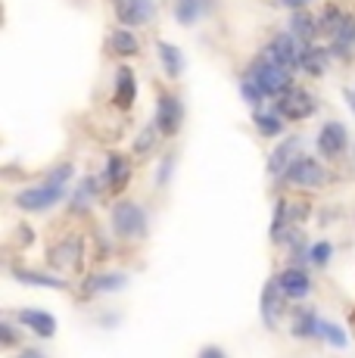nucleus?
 <instances>
[{
	"label": "nucleus",
	"instance_id": "f257e3e1",
	"mask_svg": "<svg viewBox=\"0 0 355 358\" xmlns=\"http://www.w3.org/2000/svg\"><path fill=\"white\" fill-rule=\"evenodd\" d=\"M44 262H47V268L66 274V278L85 274L87 262H91V234L81 228H66L63 234H57V237L47 243Z\"/></svg>",
	"mask_w": 355,
	"mask_h": 358
},
{
	"label": "nucleus",
	"instance_id": "f03ea898",
	"mask_svg": "<svg viewBox=\"0 0 355 358\" xmlns=\"http://www.w3.org/2000/svg\"><path fill=\"white\" fill-rule=\"evenodd\" d=\"M106 224L125 250L128 246H140L150 237V209L134 196H119L109 203Z\"/></svg>",
	"mask_w": 355,
	"mask_h": 358
},
{
	"label": "nucleus",
	"instance_id": "7ed1b4c3",
	"mask_svg": "<svg viewBox=\"0 0 355 358\" xmlns=\"http://www.w3.org/2000/svg\"><path fill=\"white\" fill-rule=\"evenodd\" d=\"M69 190L66 184H57L50 181V178L41 175V181L35 184H22V187L16 190V194L10 196V203L16 206L19 212H25V215H44V212H53L57 206H66V199H69Z\"/></svg>",
	"mask_w": 355,
	"mask_h": 358
},
{
	"label": "nucleus",
	"instance_id": "20e7f679",
	"mask_svg": "<svg viewBox=\"0 0 355 358\" xmlns=\"http://www.w3.org/2000/svg\"><path fill=\"white\" fill-rule=\"evenodd\" d=\"M337 181L331 169L324 165V159L318 156H309V153H299L293 165L281 175L277 187L281 190H303V194H312V190H324Z\"/></svg>",
	"mask_w": 355,
	"mask_h": 358
},
{
	"label": "nucleus",
	"instance_id": "39448f33",
	"mask_svg": "<svg viewBox=\"0 0 355 358\" xmlns=\"http://www.w3.org/2000/svg\"><path fill=\"white\" fill-rule=\"evenodd\" d=\"M131 284V274L122 271V268H91V271L81 274V280L75 284V302L78 306H91V302H100L106 299V296H115L122 293L125 287Z\"/></svg>",
	"mask_w": 355,
	"mask_h": 358
},
{
	"label": "nucleus",
	"instance_id": "423d86ee",
	"mask_svg": "<svg viewBox=\"0 0 355 358\" xmlns=\"http://www.w3.org/2000/svg\"><path fill=\"white\" fill-rule=\"evenodd\" d=\"M6 278L16 280L22 287H35V290H57V293H72L75 280L66 274L53 271V268H35V265H16L6 256Z\"/></svg>",
	"mask_w": 355,
	"mask_h": 358
},
{
	"label": "nucleus",
	"instance_id": "0eeeda50",
	"mask_svg": "<svg viewBox=\"0 0 355 358\" xmlns=\"http://www.w3.org/2000/svg\"><path fill=\"white\" fill-rule=\"evenodd\" d=\"M103 196H106L103 178L81 175L78 184L69 190V199H66V218H69V222H85V218H91L94 206H97Z\"/></svg>",
	"mask_w": 355,
	"mask_h": 358
},
{
	"label": "nucleus",
	"instance_id": "6e6552de",
	"mask_svg": "<svg viewBox=\"0 0 355 358\" xmlns=\"http://www.w3.org/2000/svg\"><path fill=\"white\" fill-rule=\"evenodd\" d=\"M247 75H252V78L259 81V87L265 91V97H268V100H277L287 87H293V72H290V69L271 63L265 53H259V57L247 66Z\"/></svg>",
	"mask_w": 355,
	"mask_h": 358
},
{
	"label": "nucleus",
	"instance_id": "1a4fd4ad",
	"mask_svg": "<svg viewBox=\"0 0 355 358\" xmlns=\"http://www.w3.org/2000/svg\"><path fill=\"white\" fill-rule=\"evenodd\" d=\"M100 178H103V187H106L109 199L125 196L128 187H131V181H134V156L119 153V150H109Z\"/></svg>",
	"mask_w": 355,
	"mask_h": 358
},
{
	"label": "nucleus",
	"instance_id": "9d476101",
	"mask_svg": "<svg viewBox=\"0 0 355 358\" xmlns=\"http://www.w3.org/2000/svg\"><path fill=\"white\" fill-rule=\"evenodd\" d=\"M349 147H352V134H349V128H346L343 122L327 119L324 125L318 128V134H315V150H318V156H321L324 162H340V159H346V156H349Z\"/></svg>",
	"mask_w": 355,
	"mask_h": 358
},
{
	"label": "nucleus",
	"instance_id": "9b49d317",
	"mask_svg": "<svg viewBox=\"0 0 355 358\" xmlns=\"http://www.w3.org/2000/svg\"><path fill=\"white\" fill-rule=\"evenodd\" d=\"M293 302L281 293V284H277V274H271L268 280L262 284V293H259V318H262L265 330H277L281 321L287 318Z\"/></svg>",
	"mask_w": 355,
	"mask_h": 358
},
{
	"label": "nucleus",
	"instance_id": "f8f14e48",
	"mask_svg": "<svg viewBox=\"0 0 355 358\" xmlns=\"http://www.w3.org/2000/svg\"><path fill=\"white\" fill-rule=\"evenodd\" d=\"M275 106H277V113H281L287 122H305V119H312V115L318 113V97H315L312 87L293 85L275 100Z\"/></svg>",
	"mask_w": 355,
	"mask_h": 358
},
{
	"label": "nucleus",
	"instance_id": "ddd939ff",
	"mask_svg": "<svg viewBox=\"0 0 355 358\" xmlns=\"http://www.w3.org/2000/svg\"><path fill=\"white\" fill-rule=\"evenodd\" d=\"M184 100L175 91H159L153 106V122L162 131V137H178V131L184 128Z\"/></svg>",
	"mask_w": 355,
	"mask_h": 358
},
{
	"label": "nucleus",
	"instance_id": "4468645a",
	"mask_svg": "<svg viewBox=\"0 0 355 358\" xmlns=\"http://www.w3.org/2000/svg\"><path fill=\"white\" fill-rule=\"evenodd\" d=\"M321 318H324V315H321L315 306H309V302H293L290 312H287L290 336L293 340H303V343H318Z\"/></svg>",
	"mask_w": 355,
	"mask_h": 358
},
{
	"label": "nucleus",
	"instance_id": "2eb2a0df",
	"mask_svg": "<svg viewBox=\"0 0 355 358\" xmlns=\"http://www.w3.org/2000/svg\"><path fill=\"white\" fill-rule=\"evenodd\" d=\"M262 53L271 59V63L290 69V72H299V59H303V44L293 38L290 31H277L265 41Z\"/></svg>",
	"mask_w": 355,
	"mask_h": 358
},
{
	"label": "nucleus",
	"instance_id": "dca6fc26",
	"mask_svg": "<svg viewBox=\"0 0 355 358\" xmlns=\"http://www.w3.org/2000/svg\"><path fill=\"white\" fill-rule=\"evenodd\" d=\"M277 284H281V293L290 302H305L315 293L312 268H303V265H284L281 271H277Z\"/></svg>",
	"mask_w": 355,
	"mask_h": 358
},
{
	"label": "nucleus",
	"instance_id": "f3484780",
	"mask_svg": "<svg viewBox=\"0 0 355 358\" xmlns=\"http://www.w3.org/2000/svg\"><path fill=\"white\" fill-rule=\"evenodd\" d=\"M13 315H16V321L29 330L35 340H53V336L59 334L57 315L47 312V308H41V306H22V308H16Z\"/></svg>",
	"mask_w": 355,
	"mask_h": 358
},
{
	"label": "nucleus",
	"instance_id": "a211bd4d",
	"mask_svg": "<svg viewBox=\"0 0 355 358\" xmlns=\"http://www.w3.org/2000/svg\"><path fill=\"white\" fill-rule=\"evenodd\" d=\"M299 153H303V137H296V134H290V137H284L281 143H275V150H271L268 159H265V171H268L271 181L275 184L281 181V175L290 169Z\"/></svg>",
	"mask_w": 355,
	"mask_h": 358
},
{
	"label": "nucleus",
	"instance_id": "6ab92c4d",
	"mask_svg": "<svg viewBox=\"0 0 355 358\" xmlns=\"http://www.w3.org/2000/svg\"><path fill=\"white\" fill-rule=\"evenodd\" d=\"M113 103L115 109L122 113H131L134 103H138V75L128 63H122L115 69V78H113Z\"/></svg>",
	"mask_w": 355,
	"mask_h": 358
},
{
	"label": "nucleus",
	"instance_id": "aec40b11",
	"mask_svg": "<svg viewBox=\"0 0 355 358\" xmlns=\"http://www.w3.org/2000/svg\"><path fill=\"white\" fill-rule=\"evenodd\" d=\"M87 234H91V262L97 268L109 265V262H113L115 256H122V250H125V246L115 240V234L109 231V224H106V228L91 224V231H87Z\"/></svg>",
	"mask_w": 355,
	"mask_h": 358
},
{
	"label": "nucleus",
	"instance_id": "412c9836",
	"mask_svg": "<svg viewBox=\"0 0 355 358\" xmlns=\"http://www.w3.org/2000/svg\"><path fill=\"white\" fill-rule=\"evenodd\" d=\"M156 16V0H115V19L119 25H128V29H140V25H150Z\"/></svg>",
	"mask_w": 355,
	"mask_h": 358
},
{
	"label": "nucleus",
	"instance_id": "4be33fe9",
	"mask_svg": "<svg viewBox=\"0 0 355 358\" xmlns=\"http://www.w3.org/2000/svg\"><path fill=\"white\" fill-rule=\"evenodd\" d=\"M252 128H256L265 141H277V137H284V131H287V119L277 113L275 103H271V106L252 109Z\"/></svg>",
	"mask_w": 355,
	"mask_h": 358
},
{
	"label": "nucleus",
	"instance_id": "5701e85b",
	"mask_svg": "<svg viewBox=\"0 0 355 358\" xmlns=\"http://www.w3.org/2000/svg\"><path fill=\"white\" fill-rule=\"evenodd\" d=\"M287 31H290L303 47L315 44V41L321 38L318 16H312L309 10H293V13H290V22H287Z\"/></svg>",
	"mask_w": 355,
	"mask_h": 358
},
{
	"label": "nucleus",
	"instance_id": "b1692460",
	"mask_svg": "<svg viewBox=\"0 0 355 358\" xmlns=\"http://www.w3.org/2000/svg\"><path fill=\"white\" fill-rule=\"evenodd\" d=\"M293 228L296 224L290 222V212H287V196L281 194L275 199V209H271V222H268V240L271 246H277V250H284L287 237L293 234Z\"/></svg>",
	"mask_w": 355,
	"mask_h": 358
},
{
	"label": "nucleus",
	"instance_id": "393cba45",
	"mask_svg": "<svg viewBox=\"0 0 355 358\" xmlns=\"http://www.w3.org/2000/svg\"><path fill=\"white\" fill-rule=\"evenodd\" d=\"M331 47H318V44H309L303 47V59H299V72L309 75V78H324L331 72Z\"/></svg>",
	"mask_w": 355,
	"mask_h": 358
},
{
	"label": "nucleus",
	"instance_id": "a878e982",
	"mask_svg": "<svg viewBox=\"0 0 355 358\" xmlns=\"http://www.w3.org/2000/svg\"><path fill=\"white\" fill-rule=\"evenodd\" d=\"M106 44H109V53H115L119 59H131L140 53V38L134 34V29H128V25H119V29L109 31Z\"/></svg>",
	"mask_w": 355,
	"mask_h": 358
},
{
	"label": "nucleus",
	"instance_id": "bb28decb",
	"mask_svg": "<svg viewBox=\"0 0 355 358\" xmlns=\"http://www.w3.org/2000/svg\"><path fill=\"white\" fill-rule=\"evenodd\" d=\"M331 53L333 59H352L355 57V13H346L343 25L337 29V34L331 38Z\"/></svg>",
	"mask_w": 355,
	"mask_h": 358
},
{
	"label": "nucleus",
	"instance_id": "cd10ccee",
	"mask_svg": "<svg viewBox=\"0 0 355 358\" xmlns=\"http://www.w3.org/2000/svg\"><path fill=\"white\" fill-rule=\"evenodd\" d=\"M156 53H159V66L168 78H181L184 69H187V57L178 44H168V41H156Z\"/></svg>",
	"mask_w": 355,
	"mask_h": 358
},
{
	"label": "nucleus",
	"instance_id": "c85d7f7f",
	"mask_svg": "<svg viewBox=\"0 0 355 358\" xmlns=\"http://www.w3.org/2000/svg\"><path fill=\"white\" fill-rule=\"evenodd\" d=\"M166 141L162 137V131L156 128V122H147L138 134H134V143H131V156L134 159H150V156L159 150V143Z\"/></svg>",
	"mask_w": 355,
	"mask_h": 358
},
{
	"label": "nucleus",
	"instance_id": "c756f323",
	"mask_svg": "<svg viewBox=\"0 0 355 358\" xmlns=\"http://www.w3.org/2000/svg\"><path fill=\"white\" fill-rule=\"evenodd\" d=\"M309 250H312V240L303 228H293V234L287 237L284 243V252H287V265H303V268H312L309 265Z\"/></svg>",
	"mask_w": 355,
	"mask_h": 358
},
{
	"label": "nucleus",
	"instance_id": "7c9ffc66",
	"mask_svg": "<svg viewBox=\"0 0 355 358\" xmlns=\"http://www.w3.org/2000/svg\"><path fill=\"white\" fill-rule=\"evenodd\" d=\"M215 6V0H175V19L181 25H194L203 16H209Z\"/></svg>",
	"mask_w": 355,
	"mask_h": 358
},
{
	"label": "nucleus",
	"instance_id": "2f4dec72",
	"mask_svg": "<svg viewBox=\"0 0 355 358\" xmlns=\"http://www.w3.org/2000/svg\"><path fill=\"white\" fill-rule=\"evenodd\" d=\"M25 334H29V330L19 324L16 315L6 312L3 321H0V346H3L6 352H16V349L25 346Z\"/></svg>",
	"mask_w": 355,
	"mask_h": 358
},
{
	"label": "nucleus",
	"instance_id": "473e14b6",
	"mask_svg": "<svg viewBox=\"0 0 355 358\" xmlns=\"http://www.w3.org/2000/svg\"><path fill=\"white\" fill-rule=\"evenodd\" d=\"M318 343H324V346H331V349H337V352H343V349H349V334H346V327L337 324V321L321 318Z\"/></svg>",
	"mask_w": 355,
	"mask_h": 358
},
{
	"label": "nucleus",
	"instance_id": "72a5a7b5",
	"mask_svg": "<svg viewBox=\"0 0 355 358\" xmlns=\"http://www.w3.org/2000/svg\"><path fill=\"white\" fill-rule=\"evenodd\" d=\"M333 259H337V243H333V240H327V237L312 240L309 265L315 268V271H327V268L333 265Z\"/></svg>",
	"mask_w": 355,
	"mask_h": 358
},
{
	"label": "nucleus",
	"instance_id": "f704fd0d",
	"mask_svg": "<svg viewBox=\"0 0 355 358\" xmlns=\"http://www.w3.org/2000/svg\"><path fill=\"white\" fill-rule=\"evenodd\" d=\"M343 19H346V10L340 3H324V10L318 13V25H321V34L324 38H333L337 34V29L343 25Z\"/></svg>",
	"mask_w": 355,
	"mask_h": 358
},
{
	"label": "nucleus",
	"instance_id": "c9c22d12",
	"mask_svg": "<svg viewBox=\"0 0 355 358\" xmlns=\"http://www.w3.org/2000/svg\"><path fill=\"white\" fill-rule=\"evenodd\" d=\"M175 165H178L175 150H166V153L159 156V165H156V171H153V187H156V190H166L168 184H172V178H175Z\"/></svg>",
	"mask_w": 355,
	"mask_h": 358
},
{
	"label": "nucleus",
	"instance_id": "e433bc0d",
	"mask_svg": "<svg viewBox=\"0 0 355 358\" xmlns=\"http://www.w3.org/2000/svg\"><path fill=\"white\" fill-rule=\"evenodd\" d=\"M287 212H290V222L296 224V228H303L309 218H315V206H312L309 196H296V199L287 196Z\"/></svg>",
	"mask_w": 355,
	"mask_h": 358
},
{
	"label": "nucleus",
	"instance_id": "4c0bfd02",
	"mask_svg": "<svg viewBox=\"0 0 355 358\" xmlns=\"http://www.w3.org/2000/svg\"><path fill=\"white\" fill-rule=\"evenodd\" d=\"M237 87H240V97H243V103H249L252 109H259L265 100H268V97H265V91L259 87V81L252 78V75H243L240 85H237Z\"/></svg>",
	"mask_w": 355,
	"mask_h": 358
},
{
	"label": "nucleus",
	"instance_id": "58836bf2",
	"mask_svg": "<svg viewBox=\"0 0 355 358\" xmlns=\"http://www.w3.org/2000/svg\"><path fill=\"white\" fill-rule=\"evenodd\" d=\"M10 243V250L16 246V250H31V246L38 243V234H35V228L31 224H25V222H19L16 228H13V237L6 240Z\"/></svg>",
	"mask_w": 355,
	"mask_h": 358
},
{
	"label": "nucleus",
	"instance_id": "ea45409f",
	"mask_svg": "<svg viewBox=\"0 0 355 358\" xmlns=\"http://www.w3.org/2000/svg\"><path fill=\"white\" fill-rule=\"evenodd\" d=\"M119 324H122V312H119V308H97V327L113 330Z\"/></svg>",
	"mask_w": 355,
	"mask_h": 358
},
{
	"label": "nucleus",
	"instance_id": "a19ab883",
	"mask_svg": "<svg viewBox=\"0 0 355 358\" xmlns=\"http://www.w3.org/2000/svg\"><path fill=\"white\" fill-rule=\"evenodd\" d=\"M315 222L321 228H331V224L340 222V209L337 206H321V209H315Z\"/></svg>",
	"mask_w": 355,
	"mask_h": 358
},
{
	"label": "nucleus",
	"instance_id": "79ce46f5",
	"mask_svg": "<svg viewBox=\"0 0 355 358\" xmlns=\"http://www.w3.org/2000/svg\"><path fill=\"white\" fill-rule=\"evenodd\" d=\"M196 358H231V355H228V349L218 346V343H206V346L196 352Z\"/></svg>",
	"mask_w": 355,
	"mask_h": 358
},
{
	"label": "nucleus",
	"instance_id": "37998d69",
	"mask_svg": "<svg viewBox=\"0 0 355 358\" xmlns=\"http://www.w3.org/2000/svg\"><path fill=\"white\" fill-rule=\"evenodd\" d=\"M10 358H50V355H47L41 346H22V349H16Z\"/></svg>",
	"mask_w": 355,
	"mask_h": 358
},
{
	"label": "nucleus",
	"instance_id": "c03bdc74",
	"mask_svg": "<svg viewBox=\"0 0 355 358\" xmlns=\"http://www.w3.org/2000/svg\"><path fill=\"white\" fill-rule=\"evenodd\" d=\"M277 3H281V6H287V10H305V6H309L312 3V0H277Z\"/></svg>",
	"mask_w": 355,
	"mask_h": 358
},
{
	"label": "nucleus",
	"instance_id": "a18cd8bd",
	"mask_svg": "<svg viewBox=\"0 0 355 358\" xmlns=\"http://www.w3.org/2000/svg\"><path fill=\"white\" fill-rule=\"evenodd\" d=\"M346 169H349V175H355V137H352V147H349V156H346Z\"/></svg>",
	"mask_w": 355,
	"mask_h": 358
},
{
	"label": "nucleus",
	"instance_id": "49530a36",
	"mask_svg": "<svg viewBox=\"0 0 355 358\" xmlns=\"http://www.w3.org/2000/svg\"><path fill=\"white\" fill-rule=\"evenodd\" d=\"M343 100H346V106H349V113L355 115V91H349V87H346V91H343Z\"/></svg>",
	"mask_w": 355,
	"mask_h": 358
}]
</instances>
